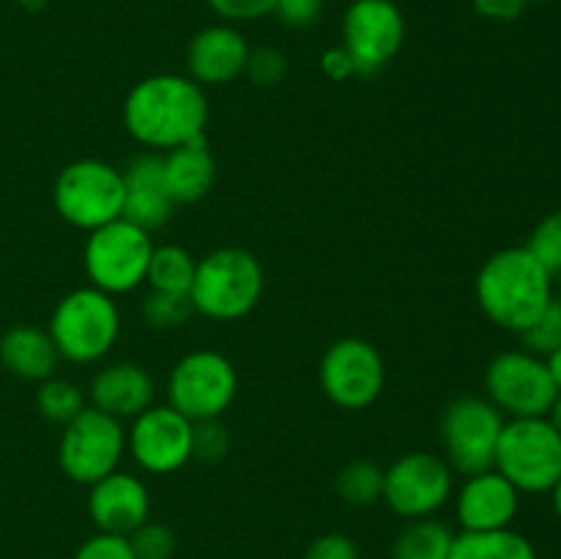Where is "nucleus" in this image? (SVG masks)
Listing matches in <instances>:
<instances>
[{"instance_id":"19","label":"nucleus","mask_w":561,"mask_h":559,"mask_svg":"<svg viewBox=\"0 0 561 559\" xmlns=\"http://www.w3.org/2000/svg\"><path fill=\"white\" fill-rule=\"evenodd\" d=\"M250 47L230 25L203 27L186 49V69L197 85H225L244 75Z\"/></svg>"},{"instance_id":"7","label":"nucleus","mask_w":561,"mask_h":559,"mask_svg":"<svg viewBox=\"0 0 561 559\" xmlns=\"http://www.w3.org/2000/svg\"><path fill=\"white\" fill-rule=\"evenodd\" d=\"M151 255V233L121 217L91 230L82 250V266L93 288L110 296L129 294L146 283Z\"/></svg>"},{"instance_id":"10","label":"nucleus","mask_w":561,"mask_h":559,"mask_svg":"<svg viewBox=\"0 0 561 559\" xmlns=\"http://www.w3.org/2000/svg\"><path fill=\"white\" fill-rule=\"evenodd\" d=\"M504 414L488 398L463 395L442 414V442L449 469L471 477L493 469Z\"/></svg>"},{"instance_id":"41","label":"nucleus","mask_w":561,"mask_h":559,"mask_svg":"<svg viewBox=\"0 0 561 559\" xmlns=\"http://www.w3.org/2000/svg\"><path fill=\"white\" fill-rule=\"evenodd\" d=\"M548 420L553 422V427H557V431H559V436H561V392H559L557 403H553V409L548 411Z\"/></svg>"},{"instance_id":"23","label":"nucleus","mask_w":561,"mask_h":559,"mask_svg":"<svg viewBox=\"0 0 561 559\" xmlns=\"http://www.w3.org/2000/svg\"><path fill=\"white\" fill-rule=\"evenodd\" d=\"M449 559H537L535 546L513 526L493 532H460Z\"/></svg>"},{"instance_id":"24","label":"nucleus","mask_w":561,"mask_h":559,"mask_svg":"<svg viewBox=\"0 0 561 559\" xmlns=\"http://www.w3.org/2000/svg\"><path fill=\"white\" fill-rule=\"evenodd\" d=\"M455 532L433 518H416L394 537L392 559H449Z\"/></svg>"},{"instance_id":"5","label":"nucleus","mask_w":561,"mask_h":559,"mask_svg":"<svg viewBox=\"0 0 561 559\" xmlns=\"http://www.w3.org/2000/svg\"><path fill=\"white\" fill-rule=\"evenodd\" d=\"M493 469L520 493H551L561 480V436L548 417H515L502 427Z\"/></svg>"},{"instance_id":"28","label":"nucleus","mask_w":561,"mask_h":559,"mask_svg":"<svg viewBox=\"0 0 561 559\" xmlns=\"http://www.w3.org/2000/svg\"><path fill=\"white\" fill-rule=\"evenodd\" d=\"M195 312L190 296L181 294H162V290H151L142 301V318L151 323L153 329H175L186 323V318Z\"/></svg>"},{"instance_id":"12","label":"nucleus","mask_w":561,"mask_h":559,"mask_svg":"<svg viewBox=\"0 0 561 559\" xmlns=\"http://www.w3.org/2000/svg\"><path fill=\"white\" fill-rule=\"evenodd\" d=\"M321 389L334 406L345 411H362L373 406L387 384L383 356L362 338H343L332 343L318 367Z\"/></svg>"},{"instance_id":"37","label":"nucleus","mask_w":561,"mask_h":559,"mask_svg":"<svg viewBox=\"0 0 561 559\" xmlns=\"http://www.w3.org/2000/svg\"><path fill=\"white\" fill-rule=\"evenodd\" d=\"M323 0H277L274 14L290 27H310L321 16Z\"/></svg>"},{"instance_id":"38","label":"nucleus","mask_w":561,"mask_h":559,"mask_svg":"<svg viewBox=\"0 0 561 559\" xmlns=\"http://www.w3.org/2000/svg\"><path fill=\"white\" fill-rule=\"evenodd\" d=\"M477 14L493 22H513L524 14L526 0H474Z\"/></svg>"},{"instance_id":"11","label":"nucleus","mask_w":561,"mask_h":559,"mask_svg":"<svg viewBox=\"0 0 561 559\" xmlns=\"http://www.w3.org/2000/svg\"><path fill=\"white\" fill-rule=\"evenodd\" d=\"M488 400L510 420L515 417H548L559 398L542 356L531 351H504L493 356L485 370Z\"/></svg>"},{"instance_id":"17","label":"nucleus","mask_w":561,"mask_h":559,"mask_svg":"<svg viewBox=\"0 0 561 559\" xmlns=\"http://www.w3.org/2000/svg\"><path fill=\"white\" fill-rule=\"evenodd\" d=\"M520 491L496 469L466 477L458 491V521L463 532H493L513 526Z\"/></svg>"},{"instance_id":"43","label":"nucleus","mask_w":561,"mask_h":559,"mask_svg":"<svg viewBox=\"0 0 561 559\" xmlns=\"http://www.w3.org/2000/svg\"><path fill=\"white\" fill-rule=\"evenodd\" d=\"M553 510H557V515H559V521H561V480L557 482V486H553Z\"/></svg>"},{"instance_id":"33","label":"nucleus","mask_w":561,"mask_h":559,"mask_svg":"<svg viewBox=\"0 0 561 559\" xmlns=\"http://www.w3.org/2000/svg\"><path fill=\"white\" fill-rule=\"evenodd\" d=\"M244 75L250 77L255 85H277L279 80L285 77V58L283 53L272 47H261V49H250V58H247V69Z\"/></svg>"},{"instance_id":"20","label":"nucleus","mask_w":561,"mask_h":559,"mask_svg":"<svg viewBox=\"0 0 561 559\" xmlns=\"http://www.w3.org/2000/svg\"><path fill=\"white\" fill-rule=\"evenodd\" d=\"M153 378L137 362H118L102 367L91 381L93 409L115 417V420H135L151 406Z\"/></svg>"},{"instance_id":"27","label":"nucleus","mask_w":561,"mask_h":559,"mask_svg":"<svg viewBox=\"0 0 561 559\" xmlns=\"http://www.w3.org/2000/svg\"><path fill=\"white\" fill-rule=\"evenodd\" d=\"M334 486L343 502L356 504V507L376 504L383 497V469L373 460H354L337 471Z\"/></svg>"},{"instance_id":"30","label":"nucleus","mask_w":561,"mask_h":559,"mask_svg":"<svg viewBox=\"0 0 561 559\" xmlns=\"http://www.w3.org/2000/svg\"><path fill=\"white\" fill-rule=\"evenodd\" d=\"M520 340H524L526 351L542 356V360H546L548 354H553V351L561 345V305L559 301H551V305H548L546 310H542L540 316H537L535 321H531L529 327L520 332Z\"/></svg>"},{"instance_id":"14","label":"nucleus","mask_w":561,"mask_h":559,"mask_svg":"<svg viewBox=\"0 0 561 559\" xmlns=\"http://www.w3.org/2000/svg\"><path fill=\"white\" fill-rule=\"evenodd\" d=\"M405 38V20L392 0H354L343 16V47L356 66V75H376Z\"/></svg>"},{"instance_id":"40","label":"nucleus","mask_w":561,"mask_h":559,"mask_svg":"<svg viewBox=\"0 0 561 559\" xmlns=\"http://www.w3.org/2000/svg\"><path fill=\"white\" fill-rule=\"evenodd\" d=\"M546 365H548V373H551L553 384H557V389L561 392V345L553 354L546 356Z\"/></svg>"},{"instance_id":"44","label":"nucleus","mask_w":561,"mask_h":559,"mask_svg":"<svg viewBox=\"0 0 561 559\" xmlns=\"http://www.w3.org/2000/svg\"><path fill=\"white\" fill-rule=\"evenodd\" d=\"M559 305H561V301H559Z\"/></svg>"},{"instance_id":"21","label":"nucleus","mask_w":561,"mask_h":559,"mask_svg":"<svg viewBox=\"0 0 561 559\" xmlns=\"http://www.w3.org/2000/svg\"><path fill=\"white\" fill-rule=\"evenodd\" d=\"M162 170L175 206L203 201L217 181V162H214V153L208 151L206 137L164 151Z\"/></svg>"},{"instance_id":"16","label":"nucleus","mask_w":561,"mask_h":559,"mask_svg":"<svg viewBox=\"0 0 561 559\" xmlns=\"http://www.w3.org/2000/svg\"><path fill=\"white\" fill-rule=\"evenodd\" d=\"M88 513L99 532L129 537L151 515V493L140 477L115 469L91 486Z\"/></svg>"},{"instance_id":"6","label":"nucleus","mask_w":561,"mask_h":559,"mask_svg":"<svg viewBox=\"0 0 561 559\" xmlns=\"http://www.w3.org/2000/svg\"><path fill=\"white\" fill-rule=\"evenodd\" d=\"M124 170L102 159L66 164L53 184L55 212L88 233L124 217Z\"/></svg>"},{"instance_id":"29","label":"nucleus","mask_w":561,"mask_h":559,"mask_svg":"<svg viewBox=\"0 0 561 559\" xmlns=\"http://www.w3.org/2000/svg\"><path fill=\"white\" fill-rule=\"evenodd\" d=\"M526 250H529L548 272L561 274V208L537 223L529 241H526Z\"/></svg>"},{"instance_id":"13","label":"nucleus","mask_w":561,"mask_h":559,"mask_svg":"<svg viewBox=\"0 0 561 559\" xmlns=\"http://www.w3.org/2000/svg\"><path fill=\"white\" fill-rule=\"evenodd\" d=\"M453 497V469L433 453L400 455L383 471V502L403 518H431Z\"/></svg>"},{"instance_id":"22","label":"nucleus","mask_w":561,"mask_h":559,"mask_svg":"<svg viewBox=\"0 0 561 559\" xmlns=\"http://www.w3.org/2000/svg\"><path fill=\"white\" fill-rule=\"evenodd\" d=\"M58 349H55L49 332L38 327H11L9 332L0 338V365L16 378L25 381H44V378L55 376L58 367Z\"/></svg>"},{"instance_id":"31","label":"nucleus","mask_w":561,"mask_h":559,"mask_svg":"<svg viewBox=\"0 0 561 559\" xmlns=\"http://www.w3.org/2000/svg\"><path fill=\"white\" fill-rule=\"evenodd\" d=\"M129 546L135 551V559H173L175 535L170 526L159 524V521H146L129 535Z\"/></svg>"},{"instance_id":"32","label":"nucleus","mask_w":561,"mask_h":559,"mask_svg":"<svg viewBox=\"0 0 561 559\" xmlns=\"http://www.w3.org/2000/svg\"><path fill=\"white\" fill-rule=\"evenodd\" d=\"M230 436L228 427L219 420H203L192 427V458L203 464H217L228 455Z\"/></svg>"},{"instance_id":"2","label":"nucleus","mask_w":561,"mask_h":559,"mask_svg":"<svg viewBox=\"0 0 561 559\" xmlns=\"http://www.w3.org/2000/svg\"><path fill=\"white\" fill-rule=\"evenodd\" d=\"M477 305L496 327L524 332L553 301V274L524 247H507L477 272Z\"/></svg>"},{"instance_id":"26","label":"nucleus","mask_w":561,"mask_h":559,"mask_svg":"<svg viewBox=\"0 0 561 559\" xmlns=\"http://www.w3.org/2000/svg\"><path fill=\"white\" fill-rule=\"evenodd\" d=\"M36 409L44 420L58 422V425H66V422L75 420L82 409H85V395L69 378L49 376L44 381H38L36 389Z\"/></svg>"},{"instance_id":"9","label":"nucleus","mask_w":561,"mask_h":559,"mask_svg":"<svg viewBox=\"0 0 561 559\" xmlns=\"http://www.w3.org/2000/svg\"><path fill=\"white\" fill-rule=\"evenodd\" d=\"M126 453V431L121 420L85 406L66 422L58 444L60 471L77 486H93L118 469Z\"/></svg>"},{"instance_id":"4","label":"nucleus","mask_w":561,"mask_h":559,"mask_svg":"<svg viewBox=\"0 0 561 559\" xmlns=\"http://www.w3.org/2000/svg\"><path fill=\"white\" fill-rule=\"evenodd\" d=\"M49 338L60 360L91 365L115 345L121 332L118 305L110 294L93 288H77L55 305L49 316Z\"/></svg>"},{"instance_id":"39","label":"nucleus","mask_w":561,"mask_h":559,"mask_svg":"<svg viewBox=\"0 0 561 559\" xmlns=\"http://www.w3.org/2000/svg\"><path fill=\"white\" fill-rule=\"evenodd\" d=\"M321 69L329 80H337V82L348 80V77L356 75L354 60H351V55L345 53L343 44H340V47L327 49V53L321 55Z\"/></svg>"},{"instance_id":"36","label":"nucleus","mask_w":561,"mask_h":559,"mask_svg":"<svg viewBox=\"0 0 561 559\" xmlns=\"http://www.w3.org/2000/svg\"><path fill=\"white\" fill-rule=\"evenodd\" d=\"M305 559H359V548L348 535L329 532V535L316 537L310 543Z\"/></svg>"},{"instance_id":"15","label":"nucleus","mask_w":561,"mask_h":559,"mask_svg":"<svg viewBox=\"0 0 561 559\" xmlns=\"http://www.w3.org/2000/svg\"><path fill=\"white\" fill-rule=\"evenodd\" d=\"M192 427L173 406H148L131 420L126 447L131 458L148 475H173L192 460Z\"/></svg>"},{"instance_id":"34","label":"nucleus","mask_w":561,"mask_h":559,"mask_svg":"<svg viewBox=\"0 0 561 559\" xmlns=\"http://www.w3.org/2000/svg\"><path fill=\"white\" fill-rule=\"evenodd\" d=\"M71 559H135V551L129 546V537L99 532V535L88 537Z\"/></svg>"},{"instance_id":"25","label":"nucleus","mask_w":561,"mask_h":559,"mask_svg":"<svg viewBox=\"0 0 561 559\" xmlns=\"http://www.w3.org/2000/svg\"><path fill=\"white\" fill-rule=\"evenodd\" d=\"M195 269H197V261L184 250V247L179 244L153 247L146 283L151 285V290L190 296L192 280H195Z\"/></svg>"},{"instance_id":"8","label":"nucleus","mask_w":561,"mask_h":559,"mask_svg":"<svg viewBox=\"0 0 561 559\" xmlns=\"http://www.w3.org/2000/svg\"><path fill=\"white\" fill-rule=\"evenodd\" d=\"M239 392V373L219 351H192L175 362L168 378V400L192 422L219 420Z\"/></svg>"},{"instance_id":"42","label":"nucleus","mask_w":561,"mask_h":559,"mask_svg":"<svg viewBox=\"0 0 561 559\" xmlns=\"http://www.w3.org/2000/svg\"><path fill=\"white\" fill-rule=\"evenodd\" d=\"M25 11H42L47 5V0H16Z\"/></svg>"},{"instance_id":"35","label":"nucleus","mask_w":561,"mask_h":559,"mask_svg":"<svg viewBox=\"0 0 561 559\" xmlns=\"http://www.w3.org/2000/svg\"><path fill=\"white\" fill-rule=\"evenodd\" d=\"M208 9L228 22H247L274 11L277 0H206Z\"/></svg>"},{"instance_id":"1","label":"nucleus","mask_w":561,"mask_h":559,"mask_svg":"<svg viewBox=\"0 0 561 559\" xmlns=\"http://www.w3.org/2000/svg\"><path fill=\"white\" fill-rule=\"evenodd\" d=\"M208 99L186 75H151L124 99V126L140 146L170 151L206 137Z\"/></svg>"},{"instance_id":"3","label":"nucleus","mask_w":561,"mask_h":559,"mask_svg":"<svg viewBox=\"0 0 561 559\" xmlns=\"http://www.w3.org/2000/svg\"><path fill=\"white\" fill-rule=\"evenodd\" d=\"M263 296V266L250 250L219 247L197 261L190 299L195 312L214 321L250 316Z\"/></svg>"},{"instance_id":"18","label":"nucleus","mask_w":561,"mask_h":559,"mask_svg":"<svg viewBox=\"0 0 561 559\" xmlns=\"http://www.w3.org/2000/svg\"><path fill=\"white\" fill-rule=\"evenodd\" d=\"M124 219L142 230H157L173 217V197L164 184L162 153H140L124 170Z\"/></svg>"}]
</instances>
